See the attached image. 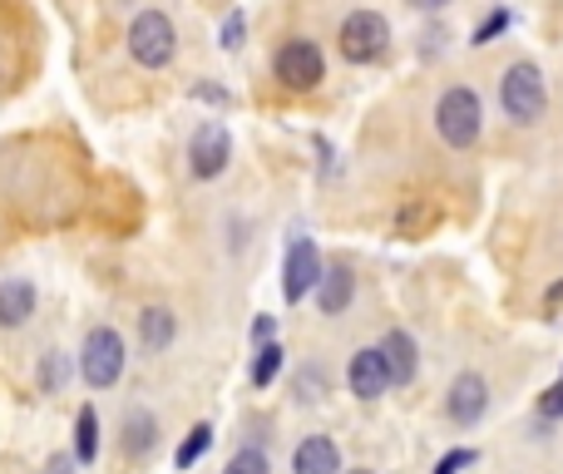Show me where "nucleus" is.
I'll return each instance as SVG.
<instances>
[{"instance_id": "3", "label": "nucleus", "mask_w": 563, "mask_h": 474, "mask_svg": "<svg viewBox=\"0 0 563 474\" xmlns=\"http://www.w3.org/2000/svg\"><path fill=\"white\" fill-rule=\"evenodd\" d=\"M79 376L95 390L119 386V376H124V337L114 327H89L85 346H79Z\"/></svg>"}, {"instance_id": "28", "label": "nucleus", "mask_w": 563, "mask_h": 474, "mask_svg": "<svg viewBox=\"0 0 563 474\" xmlns=\"http://www.w3.org/2000/svg\"><path fill=\"white\" fill-rule=\"evenodd\" d=\"M410 5H416V10H426V15H435V10H445L450 0H410Z\"/></svg>"}, {"instance_id": "15", "label": "nucleus", "mask_w": 563, "mask_h": 474, "mask_svg": "<svg viewBox=\"0 0 563 474\" xmlns=\"http://www.w3.org/2000/svg\"><path fill=\"white\" fill-rule=\"evenodd\" d=\"M154 445H158V420H154V410H129L124 416V455L129 460H144V455H154Z\"/></svg>"}, {"instance_id": "17", "label": "nucleus", "mask_w": 563, "mask_h": 474, "mask_svg": "<svg viewBox=\"0 0 563 474\" xmlns=\"http://www.w3.org/2000/svg\"><path fill=\"white\" fill-rule=\"evenodd\" d=\"M69 455L79 460V465H95L99 460V416H95V406H79V416H75V450Z\"/></svg>"}, {"instance_id": "9", "label": "nucleus", "mask_w": 563, "mask_h": 474, "mask_svg": "<svg viewBox=\"0 0 563 474\" xmlns=\"http://www.w3.org/2000/svg\"><path fill=\"white\" fill-rule=\"evenodd\" d=\"M489 410V381L479 376V371H465V376H455V386H450V400H445V416L455 420V426H479Z\"/></svg>"}, {"instance_id": "25", "label": "nucleus", "mask_w": 563, "mask_h": 474, "mask_svg": "<svg viewBox=\"0 0 563 474\" xmlns=\"http://www.w3.org/2000/svg\"><path fill=\"white\" fill-rule=\"evenodd\" d=\"M465 465H475V450H450V455L435 465V474H460Z\"/></svg>"}, {"instance_id": "7", "label": "nucleus", "mask_w": 563, "mask_h": 474, "mask_svg": "<svg viewBox=\"0 0 563 474\" xmlns=\"http://www.w3.org/2000/svg\"><path fill=\"white\" fill-rule=\"evenodd\" d=\"M321 252H317V242L311 238H291V247H287V262H282V297L297 307L307 291H317V282H321Z\"/></svg>"}, {"instance_id": "11", "label": "nucleus", "mask_w": 563, "mask_h": 474, "mask_svg": "<svg viewBox=\"0 0 563 474\" xmlns=\"http://www.w3.org/2000/svg\"><path fill=\"white\" fill-rule=\"evenodd\" d=\"M35 301H40V291H35V282L30 277H5L0 282V331L25 327V321L35 317Z\"/></svg>"}, {"instance_id": "10", "label": "nucleus", "mask_w": 563, "mask_h": 474, "mask_svg": "<svg viewBox=\"0 0 563 474\" xmlns=\"http://www.w3.org/2000/svg\"><path fill=\"white\" fill-rule=\"evenodd\" d=\"M346 386H351V396H356V400H376V396H386L390 376H386V361H380V351H376V346H361L356 356H351V366H346Z\"/></svg>"}, {"instance_id": "5", "label": "nucleus", "mask_w": 563, "mask_h": 474, "mask_svg": "<svg viewBox=\"0 0 563 474\" xmlns=\"http://www.w3.org/2000/svg\"><path fill=\"white\" fill-rule=\"evenodd\" d=\"M341 55L351 59V65H371V59H380L390 49V25L380 10H351L346 20H341V35H336Z\"/></svg>"}, {"instance_id": "23", "label": "nucleus", "mask_w": 563, "mask_h": 474, "mask_svg": "<svg viewBox=\"0 0 563 474\" xmlns=\"http://www.w3.org/2000/svg\"><path fill=\"white\" fill-rule=\"evenodd\" d=\"M539 416H544V420H563V381L539 396Z\"/></svg>"}, {"instance_id": "12", "label": "nucleus", "mask_w": 563, "mask_h": 474, "mask_svg": "<svg viewBox=\"0 0 563 474\" xmlns=\"http://www.w3.org/2000/svg\"><path fill=\"white\" fill-rule=\"evenodd\" d=\"M351 297H356V277H351L346 262H331V267H321L317 307L327 311V317H341V311L351 307Z\"/></svg>"}, {"instance_id": "21", "label": "nucleus", "mask_w": 563, "mask_h": 474, "mask_svg": "<svg viewBox=\"0 0 563 474\" xmlns=\"http://www.w3.org/2000/svg\"><path fill=\"white\" fill-rule=\"evenodd\" d=\"M59 381H65V356H59V351H49L45 366H40V390H59Z\"/></svg>"}, {"instance_id": "26", "label": "nucleus", "mask_w": 563, "mask_h": 474, "mask_svg": "<svg viewBox=\"0 0 563 474\" xmlns=\"http://www.w3.org/2000/svg\"><path fill=\"white\" fill-rule=\"evenodd\" d=\"M253 341H257V346H267V341H273V317H257L253 321Z\"/></svg>"}, {"instance_id": "2", "label": "nucleus", "mask_w": 563, "mask_h": 474, "mask_svg": "<svg viewBox=\"0 0 563 474\" xmlns=\"http://www.w3.org/2000/svg\"><path fill=\"white\" fill-rule=\"evenodd\" d=\"M479 124H485V109H479V95L465 85H450L445 95L435 99V134L445 139L450 148H470L479 139Z\"/></svg>"}, {"instance_id": "8", "label": "nucleus", "mask_w": 563, "mask_h": 474, "mask_svg": "<svg viewBox=\"0 0 563 474\" xmlns=\"http://www.w3.org/2000/svg\"><path fill=\"white\" fill-rule=\"evenodd\" d=\"M228 158H233V134H228L223 124H198L194 139H188V168H194V178H218L228 168Z\"/></svg>"}, {"instance_id": "18", "label": "nucleus", "mask_w": 563, "mask_h": 474, "mask_svg": "<svg viewBox=\"0 0 563 474\" xmlns=\"http://www.w3.org/2000/svg\"><path fill=\"white\" fill-rule=\"evenodd\" d=\"M208 445H213V426H194V430H188V440H184V445H178L174 465H178V470H194L198 460L208 455Z\"/></svg>"}, {"instance_id": "4", "label": "nucleus", "mask_w": 563, "mask_h": 474, "mask_svg": "<svg viewBox=\"0 0 563 474\" xmlns=\"http://www.w3.org/2000/svg\"><path fill=\"white\" fill-rule=\"evenodd\" d=\"M129 55L144 69H164L178 55V30L164 10H139L134 25H129Z\"/></svg>"}, {"instance_id": "6", "label": "nucleus", "mask_w": 563, "mask_h": 474, "mask_svg": "<svg viewBox=\"0 0 563 474\" xmlns=\"http://www.w3.org/2000/svg\"><path fill=\"white\" fill-rule=\"evenodd\" d=\"M273 75L287 89H317L321 75H327V59H321V49L311 40H287L273 59Z\"/></svg>"}, {"instance_id": "13", "label": "nucleus", "mask_w": 563, "mask_h": 474, "mask_svg": "<svg viewBox=\"0 0 563 474\" xmlns=\"http://www.w3.org/2000/svg\"><path fill=\"white\" fill-rule=\"evenodd\" d=\"M380 361H386V376L390 386H410L416 381V341H410V331H386V341H380Z\"/></svg>"}, {"instance_id": "20", "label": "nucleus", "mask_w": 563, "mask_h": 474, "mask_svg": "<svg viewBox=\"0 0 563 474\" xmlns=\"http://www.w3.org/2000/svg\"><path fill=\"white\" fill-rule=\"evenodd\" d=\"M223 474H273V460H267L257 445H243V450H238V455L223 465Z\"/></svg>"}, {"instance_id": "1", "label": "nucleus", "mask_w": 563, "mask_h": 474, "mask_svg": "<svg viewBox=\"0 0 563 474\" xmlns=\"http://www.w3.org/2000/svg\"><path fill=\"white\" fill-rule=\"evenodd\" d=\"M499 104H505V114L515 124H539L549 109V85L539 75V65H529V59L509 65L505 79H499Z\"/></svg>"}, {"instance_id": "14", "label": "nucleus", "mask_w": 563, "mask_h": 474, "mask_svg": "<svg viewBox=\"0 0 563 474\" xmlns=\"http://www.w3.org/2000/svg\"><path fill=\"white\" fill-rule=\"evenodd\" d=\"M291 474H341V450L331 436H307L291 455Z\"/></svg>"}, {"instance_id": "19", "label": "nucleus", "mask_w": 563, "mask_h": 474, "mask_svg": "<svg viewBox=\"0 0 563 474\" xmlns=\"http://www.w3.org/2000/svg\"><path fill=\"white\" fill-rule=\"evenodd\" d=\"M277 371H282V346H277V341H267V346H257V356H253V386L257 390L273 386Z\"/></svg>"}, {"instance_id": "24", "label": "nucleus", "mask_w": 563, "mask_h": 474, "mask_svg": "<svg viewBox=\"0 0 563 474\" xmlns=\"http://www.w3.org/2000/svg\"><path fill=\"white\" fill-rule=\"evenodd\" d=\"M505 25H509V15H505V10H495V15H489L485 25L475 30V40H470V45H489V40H495V35H499V30H505Z\"/></svg>"}, {"instance_id": "22", "label": "nucleus", "mask_w": 563, "mask_h": 474, "mask_svg": "<svg viewBox=\"0 0 563 474\" xmlns=\"http://www.w3.org/2000/svg\"><path fill=\"white\" fill-rule=\"evenodd\" d=\"M243 35H247V20H243V10H233L223 20V49H243Z\"/></svg>"}, {"instance_id": "29", "label": "nucleus", "mask_w": 563, "mask_h": 474, "mask_svg": "<svg viewBox=\"0 0 563 474\" xmlns=\"http://www.w3.org/2000/svg\"><path fill=\"white\" fill-rule=\"evenodd\" d=\"M341 474H376V470H341Z\"/></svg>"}, {"instance_id": "27", "label": "nucleus", "mask_w": 563, "mask_h": 474, "mask_svg": "<svg viewBox=\"0 0 563 474\" xmlns=\"http://www.w3.org/2000/svg\"><path fill=\"white\" fill-rule=\"evenodd\" d=\"M75 465H79L75 455H55L49 460V474H75Z\"/></svg>"}, {"instance_id": "16", "label": "nucleus", "mask_w": 563, "mask_h": 474, "mask_svg": "<svg viewBox=\"0 0 563 474\" xmlns=\"http://www.w3.org/2000/svg\"><path fill=\"white\" fill-rule=\"evenodd\" d=\"M178 337V317L168 307H144L139 311V341H144V351H168Z\"/></svg>"}]
</instances>
